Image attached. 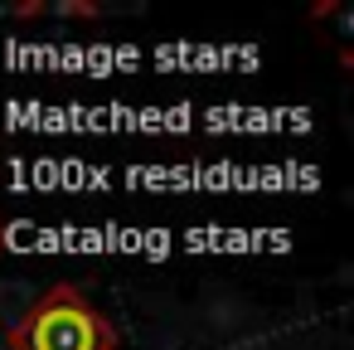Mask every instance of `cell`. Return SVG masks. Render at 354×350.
Wrapping results in <instances>:
<instances>
[{
	"label": "cell",
	"instance_id": "1",
	"mask_svg": "<svg viewBox=\"0 0 354 350\" xmlns=\"http://www.w3.org/2000/svg\"><path fill=\"white\" fill-rule=\"evenodd\" d=\"M10 350H117L112 321L68 282L49 287L15 326H10Z\"/></svg>",
	"mask_w": 354,
	"mask_h": 350
}]
</instances>
